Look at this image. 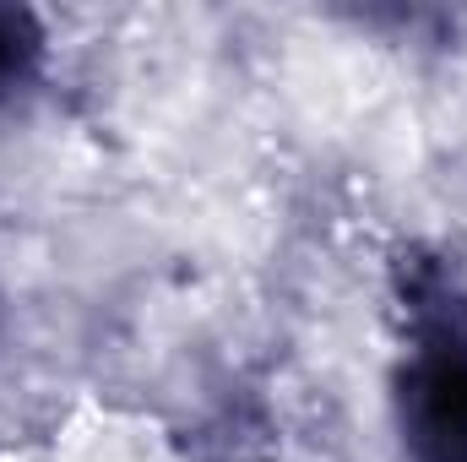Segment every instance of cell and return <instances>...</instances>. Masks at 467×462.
I'll use <instances>...</instances> for the list:
<instances>
[{"instance_id":"1","label":"cell","mask_w":467,"mask_h":462,"mask_svg":"<svg viewBox=\"0 0 467 462\" xmlns=\"http://www.w3.org/2000/svg\"><path fill=\"white\" fill-rule=\"evenodd\" d=\"M402 353L391 364V425L408 462H467V278L413 256L397 267Z\"/></svg>"},{"instance_id":"2","label":"cell","mask_w":467,"mask_h":462,"mask_svg":"<svg viewBox=\"0 0 467 462\" xmlns=\"http://www.w3.org/2000/svg\"><path fill=\"white\" fill-rule=\"evenodd\" d=\"M49 77V27L27 5H0V120L27 110Z\"/></svg>"}]
</instances>
